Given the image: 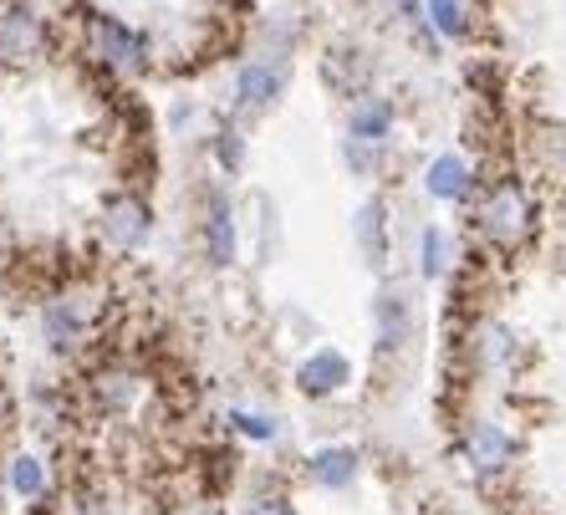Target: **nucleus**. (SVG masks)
I'll use <instances>...</instances> for the list:
<instances>
[{"label":"nucleus","instance_id":"obj_22","mask_svg":"<svg viewBox=\"0 0 566 515\" xmlns=\"http://www.w3.org/2000/svg\"><path fill=\"white\" fill-rule=\"evenodd\" d=\"M214 164H220L224 174L245 169V128H240V123H220V128H214Z\"/></svg>","mask_w":566,"mask_h":515},{"label":"nucleus","instance_id":"obj_20","mask_svg":"<svg viewBox=\"0 0 566 515\" xmlns=\"http://www.w3.org/2000/svg\"><path fill=\"white\" fill-rule=\"evenodd\" d=\"M6 485L21 495V501H41L46 495V464L36 454H15L11 470H6Z\"/></svg>","mask_w":566,"mask_h":515},{"label":"nucleus","instance_id":"obj_6","mask_svg":"<svg viewBox=\"0 0 566 515\" xmlns=\"http://www.w3.org/2000/svg\"><path fill=\"white\" fill-rule=\"evenodd\" d=\"M464 357H470V372L485 378V383H511L515 372L526 368V343L521 332L501 317H480L470 332H464Z\"/></svg>","mask_w":566,"mask_h":515},{"label":"nucleus","instance_id":"obj_3","mask_svg":"<svg viewBox=\"0 0 566 515\" xmlns=\"http://www.w3.org/2000/svg\"><path fill=\"white\" fill-rule=\"evenodd\" d=\"M82 46H87V56H93L97 66L118 72V77H138V72L154 66V41L107 11H87V21H82Z\"/></svg>","mask_w":566,"mask_h":515},{"label":"nucleus","instance_id":"obj_8","mask_svg":"<svg viewBox=\"0 0 566 515\" xmlns=\"http://www.w3.org/2000/svg\"><path fill=\"white\" fill-rule=\"evenodd\" d=\"M423 195L434 199V204H449V210H460V204H474V195H480V164L464 154V148H439L434 159L423 164L419 174Z\"/></svg>","mask_w":566,"mask_h":515},{"label":"nucleus","instance_id":"obj_9","mask_svg":"<svg viewBox=\"0 0 566 515\" xmlns=\"http://www.w3.org/2000/svg\"><path fill=\"white\" fill-rule=\"evenodd\" d=\"M353 357L343 353V347H332V343H322V347H312V353L291 368V383H296V393L302 398H312V403H327V398H343L347 388H353Z\"/></svg>","mask_w":566,"mask_h":515},{"label":"nucleus","instance_id":"obj_23","mask_svg":"<svg viewBox=\"0 0 566 515\" xmlns=\"http://www.w3.org/2000/svg\"><path fill=\"white\" fill-rule=\"evenodd\" d=\"M240 515H302V511H296L286 495H261V501H251Z\"/></svg>","mask_w":566,"mask_h":515},{"label":"nucleus","instance_id":"obj_11","mask_svg":"<svg viewBox=\"0 0 566 515\" xmlns=\"http://www.w3.org/2000/svg\"><path fill=\"white\" fill-rule=\"evenodd\" d=\"M103 240L123 255L144 251L148 240H154V204L138 195H113L103 204Z\"/></svg>","mask_w":566,"mask_h":515},{"label":"nucleus","instance_id":"obj_13","mask_svg":"<svg viewBox=\"0 0 566 515\" xmlns=\"http://www.w3.org/2000/svg\"><path fill=\"white\" fill-rule=\"evenodd\" d=\"M199 245H205V261L214 271H230L240 251V225H235V204L220 185L205 195V225H199Z\"/></svg>","mask_w":566,"mask_h":515},{"label":"nucleus","instance_id":"obj_1","mask_svg":"<svg viewBox=\"0 0 566 515\" xmlns=\"http://www.w3.org/2000/svg\"><path fill=\"white\" fill-rule=\"evenodd\" d=\"M470 230L495 255H521L541 230V204L521 174H495L470 204Z\"/></svg>","mask_w":566,"mask_h":515},{"label":"nucleus","instance_id":"obj_25","mask_svg":"<svg viewBox=\"0 0 566 515\" xmlns=\"http://www.w3.org/2000/svg\"><path fill=\"white\" fill-rule=\"evenodd\" d=\"M0 240H6V225H0Z\"/></svg>","mask_w":566,"mask_h":515},{"label":"nucleus","instance_id":"obj_19","mask_svg":"<svg viewBox=\"0 0 566 515\" xmlns=\"http://www.w3.org/2000/svg\"><path fill=\"white\" fill-rule=\"evenodd\" d=\"M337 154H343V164H347V174H353V179H378L382 159H388V144H363V138H347V133H343Z\"/></svg>","mask_w":566,"mask_h":515},{"label":"nucleus","instance_id":"obj_14","mask_svg":"<svg viewBox=\"0 0 566 515\" xmlns=\"http://www.w3.org/2000/svg\"><path fill=\"white\" fill-rule=\"evenodd\" d=\"M87 332H93V312L72 291H56L52 302L41 306V337H46L52 353H77L87 343Z\"/></svg>","mask_w":566,"mask_h":515},{"label":"nucleus","instance_id":"obj_17","mask_svg":"<svg viewBox=\"0 0 566 515\" xmlns=\"http://www.w3.org/2000/svg\"><path fill=\"white\" fill-rule=\"evenodd\" d=\"M306 480L316 490H327V495H343L363 480V450L353 444H322V450L306 454Z\"/></svg>","mask_w":566,"mask_h":515},{"label":"nucleus","instance_id":"obj_24","mask_svg":"<svg viewBox=\"0 0 566 515\" xmlns=\"http://www.w3.org/2000/svg\"><path fill=\"white\" fill-rule=\"evenodd\" d=\"M11 413V393H6V383H0V419Z\"/></svg>","mask_w":566,"mask_h":515},{"label":"nucleus","instance_id":"obj_7","mask_svg":"<svg viewBox=\"0 0 566 515\" xmlns=\"http://www.w3.org/2000/svg\"><path fill=\"white\" fill-rule=\"evenodd\" d=\"M52 56V21L31 0H6L0 6V62L15 72H31Z\"/></svg>","mask_w":566,"mask_h":515},{"label":"nucleus","instance_id":"obj_5","mask_svg":"<svg viewBox=\"0 0 566 515\" xmlns=\"http://www.w3.org/2000/svg\"><path fill=\"white\" fill-rule=\"evenodd\" d=\"M460 460L480 485H495L515 470L521 460V439H515L511 423L490 419V413H474V419L460 423Z\"/></svg>","mask_w":566,"mask_h":515},{"label":"nucleus","instance_id":"obj_2","mask_svg":"<svg viewBox=\"0 0 566 515\" xmlns=\"http://www.w3.org/2000/svg\"><path fill=\"white\" fill-rule=\"evenodd\" d=\"M291 77H296L291 52H281V46H261V52H251L235 66V77H230V118L235 123L265 118V113L291 93Z\"/></svg>","mask_w":566,"mask_h":515},{"label":"nucleus","instance_id":"obj_21","mask_svg":"<svg viewBox=\"0 0 566 515\" xmlns=\"http://www.w3.org/2000/svg\"><path fill=\"white\" fill-rule=\"evenodd\" d=\"M230 429H235L240 439H251V444H276L281 439V419L255 413V409H230Z\"/></svg>","mask_w":566,"mask_h":515},{"label":"nucleus","instance_id":"obj_15","mask_svg":"<svg viewBox=\"0 0 566 515\" xmlns=\"http://www.w3.org/2000/svg\"><path fill=\"white\" fill-rule=\"evenodd\" d=\"M343 133H347V138H363V144H394V133H398V97L382 93V87L353 97V103H347V118H343Z\"/></svg>","mask_w":566,"mask_h":515},{"label":"nucleus","instance_id":"obj_12","mask_svg":"<svg viewBox=\"0 0 566 515\" xmlns=\"http://www.w3.org/2000/svg\"><path fill=\"white\" fill-rule=\"evenodd\" d=\"M353 245L368 271H388V261H394V210L382 195H368L353 210Z\"/></svg>","mask_w":566,"mask_h":515},{"label":"nucleus","instance_id":"obj_18","mask_svg":"<svg viewBox=\"0 0 566 515\" xmlns=\"http://www.w3.org/2000/svg\"><path fill=\"white\" fill-rule=\"evenodd\" d=\"M423 27L439 46H470L480 36V0H423Z\"/></svg>","mask_w":566,"mask_h":515},{"label":"nucleus","instance_id":"obj_16","mask_svg":"<svg viewBox=\"0 0 566 515\" xmlns=\"http://www.w3.org/2000/svg\"><path fill=\"white\" fill-rule=\"evenodd\" d=\"M413 271H419L423 286L449 281L454 271H460V235H454L449 225H439V220L419 225V235H413Z\"/></svg>","mask_w":566,"mask_h":515},{"label":"nucleus","instance_id":"obj_10","mask_svg":"<svg viewBox=\"0 0 566 515\" xmlns=\"http://www.w3.org/2000/svg\"><path fill=\"white\" fill-rule=\"evenodd\" d=\"M316 72H322V87H327V93H337L343 103H353V97L373 93L378 56H373L368 46H357V41H332L327 52H322V62H316Z\"/></svg>","mask_w":566,"mask_h":515},{"label":"nucleus","instance_id":"obj_4","mask_svg":"<svg viewBox=\"0 0 566 515\" xmlns=\"http://www.w3.org/2000/svg\"><path fill=\"white\" fill-rule=\"evenodd\" d=\"M423 312H419V291L409 281H382L373 291V353L388 362V357H403L419 343Z\"/></svg>","mask_w":566,"mask_h":515}]
</instances>
